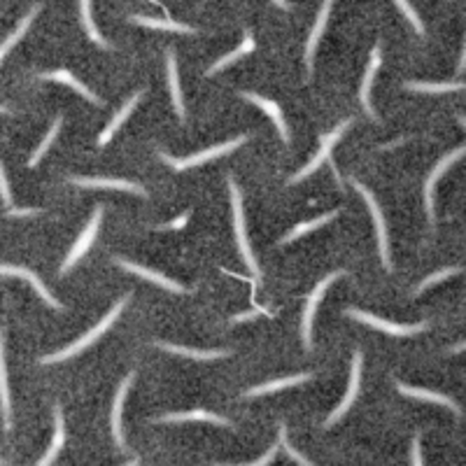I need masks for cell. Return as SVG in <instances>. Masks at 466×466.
<instances>
[{"mask_svg":"<svg viewBox=\"0 0 466 466\" xmlns=\"http://www.w3.org/2000/svg\"><path fill=\"white\" fill-rule=\"evenodd\" d=\"M128 299H131V296H124L122 301H117L115 305H112V310L108 312L106 317L101 319L98 324H96L93 329H89V331H86L82 339L79 341H75L72 345H68V348H63L61 352H54V355H50V357H42L40 359V364H59V361H66V359H70V357H75V355H79V352H82L84 348H89L91 343H96L101 339L103 334L108 331V329L115 324V319L119 317V312H122L124 308H126V303H128Z\"/></svg>","mask_w":466,"mask_h":466,"instance_id":"6da1fadb","label":"cell"},{"mask_svg":"<svg viewBox=\"0 0 466 466\" xmlns=\"http://www.w3.org/2000/svg\"><path fill=\"white\" fill-rule=\"evenodd\" d=\"M229 191H231V205H233V227H236V240L240 247V254L247 263L254 275H259V266H256V259L252 254V247L247 243V233H245V212H243V198H240L238 184L233 182V178H229Z\"/></svg>","mask_w":466,"mask_h":466,"instance_id":"7a4b0ae2","label":"cell"},{"mask_svg":"<svg viewBox=\"0 0 466 466\" xmlns=\"http://www.w3.org/2000/svg\"><path fill=\"white\" fill-rule=\"evenodd\" d=\"M245 140H247V135H238V138L227 140V142H222V144H215V147L203 149V152H198V154H191V157H187V159H173V157H168V154H164V152H161V159H164V161L171 166V168H175V171H187V168L200 166V164L210 161V159L229 154V152H233L236 147H240V144H243Z\"/></svg>","mask_w":466,"mask_h":466,"instance_id":"3957f363","label":"cell"},{"mask_svg":"<svg viewBox=\"0 0 466 466\" xmlns=\"http://www.w3.org/2000/svg\"><path fill=\"white\" fill-rule=\"evenodd\" d=\"M352 187H355L359 194H361V198L366 200V205H368V210H371V215H373V222H375V233H377V247H380V259H382V263H385V268H392V263H390V238H387V224H385V217H382V210H380V205L375 203V198H373V194L368 191L364 184L361 182H357V180H352Z\"/></svg>","mask_w":466,"mask_h":466,"instance_id":"277c9868","label":"cell"},{"mask_svg":"<svg viewBox=\"0 0 466 466\" xmlns=\"http://www.w3.org/2000/svg\"><path fill=\"white\" fill-rule=\"evenodd\" d=\"M345 271H334V273H329V275L324 278V280H319L317 283V287L312 289L310 292V296H308V301H305V312H303V345H305V350H312V336H310V331H312V319H315V310H317V305H319V301H322V296H324V292L329 289V285L334 283V280H339L341 275H343Z\"/></svg>","mask_w":466,"mask_h":466,"instance_id":"5b68a950","label":"cell"},{"mask_svg":"<svg viewBox=\"0 0 466 466\" xmlns=\"http://www.w3.org/2000/svg\"><path fill=\"white\" fill-rule=\"evenodd\" d=\"M348 317L352 319H359V322H364L368 326L377 329V331H385L390 336H413V334H420L427 329V322H420V324H392V322H385V319L371 315V312H364L359 308H348Z\"/></svg>","mask_w":466,"mask_h":466,"instance_id":"8992f818","label":"cell"},{"mask_svg":"<svg viewBox=\"0 0 466 466\" xmlns=\"http://www.w3.org/2000/svg\"><path fill=\"white\" fill-rule=\"evenodd\" d=\"M101 217H103V208H96V212H93V217H91V222L86 224V229L82 231V236L77 238V243L72 245V250L68 252V256H66V261L61 263V275H66L68 271H72V266L82 259V256L89 252V247H91V243L96 240V231H98V224H101Z\"/></svg>","mask_w":466,"mask_h":466,"instance_id":"52a82bcc","label":"cell"},{"mask_svg":"<svg viewBox=\"0 0 466 466\" xmlns=\"http://www.w3.org/2000/svg\"><path fill=\"white\" fill-rule=\"evenodd\" d=\"M361 361H364V355H361V350H355V355H352V371H350V382H348V392H345L343 401L339 404V408L326 417L324 427H331L341 420V417L350 411V406L355 404V399L359 394V377H361Z\"/></svg>","mask_w":466,"mask_h":466,"instance_id":"ba28073f","label":"cell"},{"mask_svg":"<svg viewBox=\"0 0 466 466\" xmlns=\"http://www.w3.org/2000/svg\"><path fill=\"white\" fill-rule=\"evenodd\" d=\"M350 124H352V119H345V122H341V124L336 126L334 131L329 133V135H322V144H319V152H317V154H315V159H312V161H310L308 166H305L303 171H299V173H296L294 178H292V182H301V180H305V178H308L310 173H315L317 168L322 166V164L326 161V159H329V154H331V149H334V144L341 140V135H343L345 131H348V128H350Z\"/></svg>","mask_w":466,"mask_h":466,"instance_id":"9c48e42d","label":"cell"},{"mask_svg":"<svg viewBox=\"0 0 466 466\" xmlns=\"http://www.w3.org/2000/svg\"><path fill=\"white\" fill-rule=\"evenodd\" d=\"M464 152H466L464 147H457L455 152H450L448 157H443L436 166H433L431 175L427 178V184H424V205H427V215H429V222H431V224H433V187H436V182L443 178L450 166L460 161V159L464 157Z\"/></svg>","mask_w":466,"mask_h":466,"instance_id":"30bf717a","label":"cell"},{"mask_svg":"<svg viewBox=\"0 0 466 466\" xmlns=\"http://www.w3.org/2000/svg\"><path fill=\"white\" fill-rule=\"evenodd\" d=\"M380 61H382L380 45H375L373 52H371V61H368L366 72H364V79H361V91H359V98H361V106H364V112L373 119V122H377V115H375V110L371 106V86H373V79H375V72H377V66H380Z\"/></svg>","mask_w":466,"mask_h":466,"instance_id":"8fae6325","label":"cell"},{"mask_svg":"<svg viewBox=\"0 0 466 466\" xmlns=\"http://www.w3.org/2000/svg\"><path fill=\"white\" fill-rule=\"evenodd\" d=\"M115 263H117V266L126 268V271L135 273V275H140V278H144V280H149V283H154V285H159V287L168 289V292H175V294H184V292H187V289H184L182 285L173 283L171 278H166L164 273H159V271L144 268V266H140V263H133V261H126V259H115Z\"/></svg>","mask_w":466,"mask_h":466,"instance_id":"7c38bea8","label":"cell"},{"mask_svg":"<svg viewBox=\"0 0 466 466\" xmlns=\"http://www.w3.org/2000/svg\"><path fill=\"white\" fill-rule=\"evenodd\" d=\"M397 390L401 392V394H406V397H413V399H420V401H429V404L445 406L453 413L462 415V408L457 406L450 397L438 394V392H431V390H424V387H413V385H406V382H399V380H397Z\"/></svg>","mask_w":466,"mask_h":466,"instance_id":"4fadbf2b","label":"cell"},{"mask_svg":"<svg viewBox=\"0 0 466 466\" xmlns=\"http://www.w3.org/2000/svg\"><path fill=\"white\" fill-rule=\"evenodd\" d=\"M72 184H77V187H89V189H122V191H133V194L144 196V189L140 184L122 180V178H72Z\"/></svg>","mask_w":466,"mask_h":466,"instance_id":"5bb4252c","label":"cell"},{"mask_svg":"<svg viewBox=\"0 0 466 466\" xmlns=\"http://www.w3.org/2000/svg\"><path fill=\"white\" fill-rule=\"evenodd\" d=\"M0 275H12V278H23V280H28V283L38 289V294L42 296V299H45L47 303H50L54 310H61V308H63V305L52 296L50 289H47L42 283H40V278L35 275L33 271H28V268H19V266H5V263H0Z\"/></svg>","mask_w":466,"mask_h":466,"instance_id":"9a60e30c","label":"cell"},{"mask_svg":"<svg viewBox=\"0 0 466 466\" xmlns=\"http://www.w3.org/2000/svg\"><path fill=\"white\" fill-rule=\"evenodd\" d=\"M331 7H334L331 0H326V3L322 5V10H319V14H317L315 26H312V33L308 38V45H305V66H308V75H310V70H312V59H315L317 42H319V38H322L324 28H326L329 14H331Z\"/></svg>","mask_w":466,"mask_h":466,"instance_id":"2e32d148","label":"cell"},{"mask_svg":"<svg viewBox=\"0 0 466 466\" xmlns=\"http://www.w3.org/2000/svg\"><path fill=\"white\" fill-rule=\"evenodd\" d=\"M240 96H243L245 101L254 103V106H259V108H261L263 112H266L268 117H273V122H275V126H278L280 135H283L285 144H289V131H287V124H285L283 110L278 108V103H273V101L263 98V96H259V93H252V91H243V93H240Z\"/></svg>","mask_w":466,"mask_h":466,"instance_id":"e0dca14e","label":"cell"},{"mask_svg":"<svg viewBox=\"0 0 466 466\" xmlns=\"http://www.w3.org/2000/svg\"><path fill=\"white\" fill-rule=\"evenodd\" d=\"M133 382V373H128L124 380H122V387H119L117 397H115V404H112V433H115V443L119 448H126V441H124V433H122V406H124V399H126V392L131 387Z\"/></svg>","mask_w":466,"mask_h":466,"instance_id":"ac0fdd59","label":"cell"},{"mask_svg":"<svg viewBox=\"0 0 466 466\" xmlns=\"http://www.w3.org/2000/svg\"><path fill=\"white\" fill-rule=\"evenodd\" d=\"M63 441H66V422H63L61 408L54 406V441H52L50 450H47V455L35 466H52V462L56 460V455H59V450L63 448Z\"/></svg>","mask_w":466,"mask_h":466,"instance_id":"d6986e66","label":"cell"},{"mask_svg":"<svg viewBox=\"0 0 466 466\" xmlns=\"http://www.w3.org/2000/svg\"><path fill=\"white\" fill-rule=\"evenodd\" d=\"M166 68H168V84H171L175 112H178L180 119H184V117H187V112H184L182 91H180V79H178V59H175V54H173L171 50L166 52Z\"/></svg>","mask_w":466,"mask_h":466,"instance_id":"ffe728a7","label":"cell"},{"mask_svg":"<svg viewBox=\"0 0 466 466\" xmlns=\"http://www.w3.org/2000/svg\"><path fill=\"white\" fill-rule=\"evenodd\" d=\"M312 377V373H299V375H289V377H280V380H273V382H263L259 387H252L245 392V397H261V394H271V392H280L285 387H294V385H301V382H308Z\"/></svg>","mask_w":466,"mask_h":466,"instance_id":"44dd1931","label":"cell"},{"mask_svg":"<svg viewBox=\"0 0 466 466\" xmlns=\"http://www.w3.org/2000/svg\"><path fill=\"white\" fill-rule=\"evenodd\" d=\"M3 331H0V404H3V420L5 429H12V401H10V390H7V373H5V355H3Z\"/></svg>","mask_w":466,"mask_h":466,"instance_id":"7402d4cb","label":"cell"},{"mask_svg":"<svg viewBox=\"0 0 466 466\" xmlns=\"http://www.w3.org/2000/svg\"><path fill=\"white\" fill-rule=\"evenodd\" d=\"M42 79H56V82H63V84H70L72 89H75L77 93H82L86 101L89 103H93V106H101V101H98V96H96L89 86L86 84H82V82H77L75 77H72V72L70 70H52V72H42L40 75Z\"/></svg>","mask_w":466,"mask_h":466,"instance_id":"603a6c76","label":"cell"},{"mask_svg":"<svg viewBox=\"0 0 466 466\" xmlns=\"http://www.w3.org/2000/svg\"><path fill=\"white\" fill-rule=\"evenodd\" d=\"M140 96H142V91L133 93L131 98H128V101L124 103V108L119 110L117 115H115V119H112V122H110V126H108L106 131H103V133L98 135V144H101V147H103V144H108V142H110V138H112V135L117 133V128H119V126H122V124L126 122V119H128V115H131V112H133V108H135V103L140 101Z\"/></svg>","mask_w":466,"mask_h":466,"instance_id":"cb8c5ba5","label":"cell"},{"mask_svg":"<svg viewBox=\"0 0 466 466\" xmlns=\"http://www.w3.org/2000/svg\"><path fill=\"white\" fill-rule=\"evenodd\" d=\"M157 348H161L166 352H173V355H182V357H189V359H222L227 357L224 350H194V348H182V345H171V343H154Z\"/></svg>","mask_w":466,"mask_h":466,"instance_id":"d4e9b609","label":"cell"},{"mask_svg":"<svg viewBox=\"0 0 466 466\" xmlns=\"http://www.w3.org/2000/svg\"><path fill=\"white\" fill-rule=\"evenodd\" d=\"M131 21L140 23V26L147 28H157V30H173V33H196V28L187 26V23H178L173 19H152V17H142V14H135Z\"/></svg>","mask_w":466,"mask_h":466,"instance_id":"484cf974","label":"cell"},{"mask_svg":"<svg viewBox=\"0 0 466 466\" xmlns=\"http://www.w3.org/2000/svg\"><path fill=\"white\" fill-rule=\"evenodd\" d=\"M191 420H200V422H215V424H222V427H229V420H224L222 415H215V413H208V411H187V413H171L161 417V422H191Z\"/></svg>","mask_w":466,"mask_h":466,"instance_id":"4316f807","label":"cell"},{"mask_svg":"<svg viewBox=\"0 0 466 466\" xmlns=\"http://www.w3.org/2000/svg\"><path fill=\"white\" fill-rule=\"evenodd\" d=\"M336 215H339V210H331V212H326V215H319L317 220H310V222H303V224H299V227H294L292 231L287 233V236H283V240H280V245L294 243L296 238L305 236V233H308V231H315V229H319V227H322V224L331 222Z\"/></svg>","mask_w":466,"mask_h":466,"instance_id":"83f0119b","label":"cell"},{"mask_svg":"<svg viewBox=\"0 0 466 466\" xmlns=\"http://www.w3.org/2000/svg\"><path fill=\"white\" fill-rule=\"evenodd\" d=\"M250 52H254V38H252V33H247L245 35V40H243V45L238 47V50H233L231 54H227V56H222L220 61L215 63V66H210L208 68V75H215V72H220V70H224L229 66V63H233V61H238L240 56H245V54H250Z\"/></svg>","mask_w":466,"mask_h":466,"instance_id":"f1b7e54d","label":"cell"},{"mask_svg":"<svg viewBox=\"0 0 466 466\" xmlns=\"http://www.w3.org/2000/svg\"><path fill=\"white\" fill-rule=\"evenodd\" d=\"M38 12H40V5H33V10H30V12L26 14V17L21 19V23H19V26H17V30H14V33H12L10 38L5 40V42H3V47H0V61L5 59V54L10 52L12 47L17 45L19 40L23 38V33H26V30L30 28V23H33V19H35V14H38Z\"/></svg>","mask_w":466,"mask_h":466,"instance_id":"f546056e","label":"cell"},{"mask_svg":"<svg viewBox=\"0 0 466 466\" xmlns=\"http://www.w3.org/2000/svg\"><path fill=\"white\" fill-rule=\"evenodd\" d=\"M79 14H82V23H84V28H86V35H89L93 42H98L103 50H110V45L106 42V40H103V35L98 33V28H96V23H93L89 0H82V3H79Z\"/></svg>","mask_w":466,"mask_h":466,"instance_id":"4dcf8cb0","label":"cell"},{"mask_svg":"<svg viewBox=\"0 0 466 466\" xmlns=\"http://www.w3.org/2000/svg\"><path fill=\"white\" fill-rule=\"evenodd\" d=\"M61 122H63L61 117H56V119H54V124H52L50 131H47V135L42 138V142H40V147L33 152V157L28 159V168H35V166L40 164V159H42V157L47 154V149L52 147V142L56 140V135H59V131H61Z\"/></svg>","mask_w":466,"mask_h":466,"instance_id":"1f68e13d","label":"cell"},{"mask_svg":"<svg viewBox=\"0 0 466 466\" xmlns=\"http://www.w3.org/2000/svg\"><path fill=\"white\" fill-rule=\"evenodd\" d=\"M411 91H420V93H448V91H462L464 84L462 82H445V84H431V82H408L406 84Z\"/></svg>","mask_w":466,"mask_h":466,"instance_id":"d6a6232c","label":"cell"},{"mask_svg":"<svg viewBox=\"0 0 466 466\" xmlns=\"http://www.w3.org/2000/svg\"><path fill=\"white\" fill-rule=\"evenodd\" d=\"M278 433H280V436H278V438H280V445H283V450H285V453H287L289 457H292V460H294L296 464H301V466H315V464H312V462L308 460V457H303V455L299 453V450H296L292 443H289V438H287V427H285V424H280Z\"/></svg>","mask_w":466,"mask_h":466,"instance_id":"836d02e7","label":"cell"},{"mask_svg":"<svg viewBox=\"0 0 466 466\" xmlns=\"http://www.w3.org/2000/svg\"><path fill=\"white\" fill-rule=\"evenodd\" d=\"M464 268L462 266H453V268H443V271H438V273H431L429 278H424L420 285L415 287V294H420V292H424L427 287H431V285H438V283H443V280H448V278H453V275H457V273H462Z\"/></svg>","mask_w":466,"mask_h":466,"instance_id":"e575fe53","label":"cell"},{"mask_svg":"<svg viewBox=\"0 0 466 466\" xmlns=\"http://www.w3.org/2000/svg\"><path fill=\"white\" fill-rule=\"evenodd\" d=\"M397 7L401 12L406 14L408 19H411V23H413V28H415V33L420 35V38H424V26H422V21H420V17H417V12L413 10V5L411 3H406V0H397Z\"/></svg>","mask_w":466,"mask_h":466,"instance_id":"d590c367","label":"cell"},{"mask_svg":"<svg viewBox=\"0 0 466 466\" xmlns=\"http://www.w3.org/2000/svg\"><path fill=\"white\" fill-rule=\"evenodd\" d=\"M259 315H271V310L268 308H254V310H247V312H240V315H233V319L231 322H247V319H254V317H259Z\"/></svg>","mask_w":466,"mask_h":466,"instance_id":"8d00e7d4","label":"cell"},{"mask_svg":"<svg viewBox=\"0 0 466 466\" xmlns=\"http://www.w3.org/2000/svg\"><path fill=\"white\" fill-rule=\"evenodd\" d=\"M0 194H3V200L5 205L12 208V194H10V184H7V178H5V171L3 166H0Z\"/></svg>","mask_w":466,"mask_h":466,"instance_id":"74e56055","label":"cell"},{"mask_svg":"<svg viewBox=\"0 0 466 466\" xmlns=\"http://www.w3.org/2000/svg\"><path fill=\"white\" fill-rule=\"evenodd\" d=\"M275 455H278V445H273V448L268 450V453L263 455V457H259V460H256V462H252V464H243V466H268Z\"/></svg>","mask_w":466,"mask_h":466,"instance_id":"f35d334b","label":"cell"},{"mask_svg":"<svg viewBox=\"0 0 466 466\" xmlns=\"http://www.w3.org/2000/svg\"><path fill=\"white\" fill-rule=\"evenodd\" d=\"M40 212L42 210H38V208H30V210H23V208H10V210H7V217H33Z\"/></svg>","mask_w":466,"mask_h":466,"instance_id":"ab89813d","label":"cell"},{"mask_svg":"<svg viewBox=\"0 0 466 466\" xmlns=\"http://www.w3.org/2000/svg\"><path fill=\"white\" fill-rule=\"evenodd\" d=\"M413 466H424L422 462V450H420V433L413 438Z\"/></svg>","mask_w":466,"mask_h":466,"instance_id":"60d3db41","label":"cell"},{"mask_svg":"<svg viewBox=\"0 0 466 466\" xmlns=\"http://www.w3.org/2000/svg\"><path fill=\"white\" fill-rule=\"evenodd\" d=\"M189 215H191L189 210H187V212H182V215L178 217V220H173V222H168V224H164V227H161V229H182V227H184V224H187V222H189Z\"/></svg>","mask_w":466,"mask_h":466,"instance_id":"b9f144b4","label":"cell"},{"mask_svg":"<svg viewBox=\"0 0 466 466\" xmlns=\"http://www.w3.org/2000/svg\"><path fill=\"white\" fill-rule=\"evenodd\" d=\"M464 66H466V50H462V54H460V66H457V70H464Z\"/></svg>","mask_w":466,"mask_h":466,"instance_id":"7bdbcfd3","label":"cell"},{"mask_svg":"<svg viewBox=\"0 0 466 466\" xmlns=\"http://www.w3.org/2000/svg\"><path fill=\"white\" fill-rule=\"evenodd\" d=\"M275 5H278V7H283V10H292V5H289V3H283V0H275Z\"/></svg>","mask_w":466,"mask_h":466,"instance_id":"ee69618b","label":"cell"},{"mask_svg":"<svg viewBox=\"0 0 466 466\" xmlns=\"http://www.w3.org/2000/svg\"><path fill=\"white\" fill-rule=\"evenodd\" d=\"M462 350H464V343H457V345H455V348H453V350H450V352H453V355H457V352H462Z\"/></svg>","mask_w":466,"mask_h":466,"instance_id":"f6af8a7d","label":"cell"},{"mask_svg":"<svg viewBox=\"0 0 466 466\" xmlns=\"http://www.w3.org/2000/svg\"><path fill=\"white\" fill-rule=\"evenodd\" d=\"M126 466H138V460H131V462H128Z\"/></svg>","mask_w":466,"mask_h":466,"instance_id":"bcb514c9","label":"cell"},{"mask_svg":"<svg viewBox=\"0 0 466 466\" xmlns=\"http://www.w3.org/2000/svg\"><path fill=\"white\" fill-rule=\"evenodd\" d=\"M3 112H7V110H5L3 106H0V115H3Z\"/></svg>","mask_w":466,"mask_h":466,"instance_id":"7dc6e473","label":"cell"},{"mask_svg":"<svg viewBox=\"0 0 466 466\" xmlns=\"http://www.w3.org/2000/svg\"><path fill=\"white\" fill-rule=\"evenodd\" d=\"M0 466H3V460H0Z\"/></svg>","mask_w":466,"mask_h":466,"instance_id":"c3c4849f","label":"cell"}]
</instances>
